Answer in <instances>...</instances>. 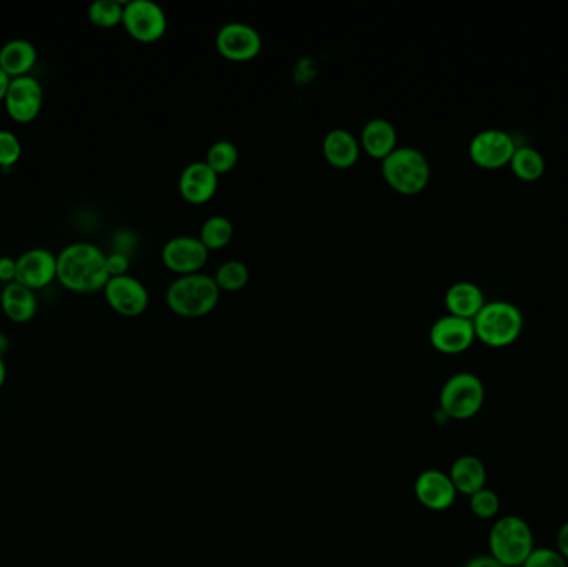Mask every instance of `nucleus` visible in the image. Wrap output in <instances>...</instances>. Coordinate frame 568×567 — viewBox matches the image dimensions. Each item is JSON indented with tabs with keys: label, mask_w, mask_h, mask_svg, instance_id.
Wrapping results in <instances>:
<instances>
[{
	"label": "nucleus",
	"mask_w": 568,
	"mask_h": 567,
	"mask_svg": "<svg viewBox=\"0 0 568 567\" xmlns=\"http://www.w3.org/2000/svg\"><path fill=\"white\" fill-rule=\"evenodd\" d=\"M57 280L75 293L103 290L110 280L107 253L94 243H70L57 253Z\"/></svg>",
	"instance_id": "f257e3e1"
},
{
	"label": "nucleus",
	"mask_w": 568,
	"mask_h": 567,
	"mask_svg": "<svg viewBox=\"0 0 568 567\" xmlns=\"http://www.w3.org/2000/svg\"><path fill=\"white\" fill-rule=\"evenodd\" d=\"M472 321L475 338L494 348L514 343L524 326L519 306L504 300L485 301Z\"/></svg>",
	"instance_id": "f03ea898"
},
{
	"label": "nucleus",
	"mask_w": 568,
	"mask_h": 567,
	"mask_svg": "<svg viewBox=\"0 0 568 567\" xmlns=\"http://www.w3.org/2000/svg\"><path fill=\"white\" fill-rule=\"evenodd\" d=\"M220 301V288L215 278L203 273H191L177 278L168 286L167 303L175 313L187 318L205 316L215 310Z\"/></svg>",
	"instance_id": "7ed1b4c3"
},
{
	"label": "nucleus",
	"mask_w": 568,
	"mask_h": 567,
	"mask_svg": "<svg viewBox=\"0 0 568 567\" xmlns=\"http://www.w3.org/2000/svg\"><path fill=\"white\" fill-rule=\"evenodd\" d=\"M490 556L505 567H522L534 551V533L530 524L519 516H504L489 534Z\"/></svg>",
	"instance_id": "20e7f679"
},
{
	"label": "nucleus",
	"mask_w": 568,
	"mask_h": 567,
	"mask_svg": "<svg viewBox=\"0 0 568 567\" xmlns=\"http://www.w3.org/2000/svg\"><path fill=\"white\" fill-rule=\"evenodd\" d=\"M382 175L392 190L404 195H416L431 180V165L421 150L397 147L382 160Z\"/></svg>",
	"instance_id": "39448f33"
},
{
	"label": "nucleus",
	"mask_w": 568,
	"mask_h": 567,
	"mask_svg": "<svg viewBox=\"0 0 568 567\" xmlns=\"http://www.w3.org/2000/svg\"><path fill=\"white\" fill-rule=\"evenodd\" d=\"M485 388L479 376L469 371L452 375L439 395L441 411L447 418L466 421L474 418L484 406Z\"/></svg>",
	"instance_id": "423d86ee"
},
{
	"label": "nucleus",
	"mask_w": 568,
	"mask_h": 567,
	"mask_svg": "<svg viewBox=\"0 0 568 567\" xmlns=\"http://www.w3.org/2000/svg\"><path fill=\"white\" fill-rule=\"evenodd\" d=\"M123 27L133 39L152 44L167 32V14L152 0H130L123 7Z\"/></svg>",
	"instance_id": "0eeeda50"
},
{
	"label": "nucleus",
	"mask_w": 568,
	"mask_h": 567,
	"mask_svg": "<svg viewBox=\"0 0 568 567\" xmlns=\"http://www.w3.org/2000/svg\"><path fill=\"white\" fill-rule=\"evenodd\" d=\"M44 105V89L39 79L22 75L10 80L4 97L5 112L17 124H30L39 117Z\"/></svg>",
	"instance_id": "6e6552de"
},
{
	"label": "nucleus",
	"mask_w": 568,
	"mask_h": 567,
	"mask_svg": "<svg viewBox=\"0 0 568 567\" xmlns=\"http://www.w3.org/2000/svg\"><path fill=\"white\" fill-rule=\"evenodd\" d=\"M261 35L258 30L243 22H230L218 30L216 49L226 59L235 62L255 59L261 52Z\"/></svg>",
	"instance_id": "1a4fd4ad"
},
{
	"label": "nucleus",
	"mask_w": 568,
	"mask_h": 567,
	"mask_svg": "<svg viewBox=\"0 0 568 567\" xmlns=\"http://www.w3.org/2000/svg\"><path fill=\"white\" fill-rule=\"evenodd\" d=\"M103 295L110 308L123 316L142 315L150 301L145 285L128 273L122 277H110L103 288Z\"/></svg>",
	"instance_id": "9d476101"
},
{
	"label": "nucleus",
	"mask_w": 568,
	"mask_h": 567,
	"mask_svg": "<svg viewBox=\"0 0 568 567\" xmlns=\"http://www.w3.org/2000/svg\"><path fill=\"white\" fill-rule=\"evenodd\" d=\"M15 263V282L30 290H42L57 280V255L47 248H30Z\"/></svg>",
	"instance_id": "9b49d317"
},
{
	"label": "nucleus",
	"mask_w": 568,
	"mask_h": 567,
	"mask_svg": "<svg viewBox=\"0 0 568 567\" xmlns=\"http://www.w3.org/2000/svg\"><path fill=\"white\" fill-rule=\"evenodd\" d=\"M515 148V140L500 129L480 130L469 143L472 160L485 168H497L510 163Z\"/></svg>",
	"instance_id": "f8f14e48"
},
{
	"label": "nucleus",
	"mask_w": 568,
	"mask_h": 567,
	"mask_svg": "<svg viewBox=\"0 0 568 567\" xmlns=\"http://www.w3.org/2000/svg\"><path fill=\"white\" fill-rule=\"evenodd\" d=\"M429 338L437 351L446 353V355H457V353L466 351L474 343V321L462 318V316L451 315V313L441 316L432 325Z\"/></svg>",
	"instance_id": "ddd939ff"
},
{
	"label": "nucleus",
	"mask_w": 568,
	"mask_h": 567,
	"mask_svg": "<svg viewBox=\"0 0 568 567\" xmlns=\"http://www.w3.org/2000/svg\"><path fill=\"white\" fill-rule=\"evenodd\" d=\"M208 248L201 243L200 238L175 237L170 238L162 250V260L165 267L180 275L200 273L201 268L208 262Z\"/></svg>",
	"instance_id": "4468645a"
},
{
	"label": "nucleus",
	"mask_w": 568,
	"mask_h": 567,
	"mask_svg": "<svg viewBox=\"0 0 568 567\" xmlns=\"http://www.w3.org/2000/svg\"><path fill=\"white\" fill-rule=\"evenodd\" d=\"M416 498L424 508L431 511H446L456 503L457 491L449 473L439 469H427L419 474L414 484Z\"/></svg>",
	"instance_id": "2eb2a0df"
},
{
	"label": "nucleus",
	"mask_w": 568,
	"mask_h": 567,
	"mask_svg": "<svg viewBox=\"0 0 568 567\" xmlns=\"http://www.w3.org/2000/svg\"><path fill=\"white\" fill-rule=\"evenodd\" d=\"M218 188V175L211 170L210 165L205 160L191 162L185 167L180 180H178V190L187 202L201 205L213 198Z\"/></svg>",
	"instance_id": "dca6fc26"
},
{
	"label": "nucleus",
	"mask_w": 568,
	"mask_h": 567,
	"mask_svg": "<svg viewBox=\"0 0 568 567\" xmlns=\"http://www.w3.org/2000/svg\"><path fill=\"white\" fill-rule=\"evenodd\" d=\"M0 306L5 316L14 323H29L39 310V301L34 290L20 283H7L0 291Z\"/></svg>",
	"instance_id": "f3484780"
},
{
	"label": "nucleus",
	"mask_w": 568,
	"mask_h": 567,
	"mask_svg": "<svg viewBox=\"0 0 568 567\" xmlns=\"http://www.w3.org/2000/svg\"><path fill=\"white\" fill-rule=\"evenodd\" d=\"M39 59L35 45L27 39L7 40L0 47V69L9 75L10 79L30 75Z\"/></svg>",
	"instance_id": "a211bd4d"
},
{
	"label": "nucleus",
	"mask_w": 568,
	"mask_h": 567,
	"mask_svg": "<svg viewBox=\"0 0 568 567\" xmlns=\"http://www.w3.org/2000/svg\"><path fill=\"white\" fill-rule=\"evenodd\" d=\"M449 476H451L457 493L466 494V496H472L480 489H484L487 484L485 464L477 456H471V454L457 458L451 466Z\"/></svg>",
	"instance_id": "6ab92c4d"
},
{
	"label": "nucleus",
	"mask_w": 568,
	"mask_h": 567,
	"mask_svg": "<svg viewBox=\"0 0 568 567\" xmlns=\"http://www.w3.org/2000/svg\"><path fill=\"white\" fill-rule=\"evenodd\" d=\"M484 303V293L480 290V286L467 280L452 283L446 291V306L451 315L474 320V316L479 313Z\"/></svg>",
	"instance_id": "aec40b11"
},
{
	"label": "nucleus",
	"mask_w": 568,
	"mask_h": 567,
	"mask_svg": "<svg viewBox=\"0 0 568 567\" xmlns=\"http://www.w3.org/2000/svg\"><path fill=\"white\" fill-rule=\"evenodd\" d=\"M361 145L373 158L384 160L397 148V132L386 119L369 120L361 132Z\"/></svg>",
	"instance_id": "412c9836"
},
{
	"label": "nucleus",
	"mask_w": 568,
	"mask_h": 567,
	"mask_svg": "<svg viewBox=\"0 0 568 567\" xmlns=\"http://www.w3.org/2000/svg\"><path fill=\"white\" fill-rule=\"evenodd\" d=\"M323 153L333 167H353L358 162L359 143L348 130L334 129L324 137Z\"/></svg>",
	"instance_id": "4be33fe9"
},
{
	"label": "nucleus",
	"mask_w": 568,
	"mask_h": 567,
	"mask_svg": "<svg viewBox=\"0 0 568 567\" xmlns=\"http://www.w3.org/2000/svg\"><path fill=\"white\" fill-rule=\"evenodd\" d=\"M510 167L515 175L524 180H537L542 177L545 170V158L534 147H517L514 155L510 158Z\"/></svg>",
	"instance_id": "5701e85b"
},
{
	"label": "nucleus",
	"mask_w": 568,
	"mask_h": 567,
	"mask_svg": "<svg viewBox=\"0 0 568 567\" xmlns=\"http://www.w3.org/2000/svg\"><path fill=\"white\" fill-rule=\"evenodd\" d=\"M198 238L208 250H220V248L226 247L233 238V223L223 215L210 217L201 225L200 237Z\"/></svg>",
	"instance_id": "b1692460"
},
{
	"label": "nucleus",
	"mask_w": 568,
	"mask_h": 567,
	"mask_svg": "<svg viewBox=\"0 0 568 567\" xmlns=\"http://www.w3.org/2000/svg\"><path fill=\"white\" fill-rule=\"evenodd\" d=\"M240 153L235 143L230 140H218L211 145L210 150L206 153L205 162L210 165L211 170L220 175V173L230 172L238 163Z\"/></svg>",
	"instance_id": "393cba45"
},
{
	"label": "nucleus",
	"mask_w": 568,
	"mask_h": 567,
	"mask_svg": "<svg viewBox=\"0 0 568 567\" xmlns=\"http://www.w3.org/2000/svg\"><path fill=\"white\" fill-rule=\"evenodd\" d=\"M123 7L125 4L118 0H95L89 5V19L100 29H113L122 24Z\"/></svg>",
	"instance_id": "a878e982"
},
{
	"label": "nucleus",
	"mask_w": 568,
	"mask_h": 567,
	"mask_svg": "<svg viewBox=\"0 0 568 567\" xmlns=\"http://www.w3.org/2000/svg\"><path fill=\"white\" fill-rule=\"evenodd\" d=\"M213 278L220 290L238 291L250 282V270L240 260H230L216 270Z\"/></svg>",
	"instance_id": "bb28decb"
},
{
	"label": "nucleus",
	"mask_w": 568,
	"mask_h": 567,
	"mask_svg": "<svg viewBox=\"0 0 568 567\" xmlns=\"http://www.w3.org/2000/svg\"><path fill=\"white\" fill-rule=\"evenodd\" d=\"M469 506L474 516L480 519H492L499 514V494L492 489L484 488L469 496Z\"/></svg>",
	"instance_id": "cd10ccee"
},
{
	"label": "nucleus",
	"mask_w": 568,
	"mask_h": 567,
	"mask_svg": "<svg viewBox=\"0 0 568 567\" xmlns=\"http://www.w3.org/2000/svg\"><path fill=\"white\" fill-rule=\"evenodd\" d=\"M22 157V143L10 130L0 129V168L9 170Z\"/></svg>",
	"instance_id": "c85d7f7f"
},
{
	"label": "nucleus",
	"mask_w": 568,
	"mask_h": 567,
	"mask_svg": "<svg viewBox=\"0 0 568 567\" xmlns=\"http://www.w3.org/2000/svg\"><path fill=\"white\" fill-rule=\"evenodd\" d=\"M522 567H568L567 559L557 551L550 548H535Z\"/></svg>",
	"instance_id": "c756f323"
},
{
	"label": "nucleus",
	"mask_w": 568,
	"mask_h": 567,
	"mask_svg": "<svg viewBox=\"0 0 568 567\" xmlns=\"http://www.w3.org/2000/svg\"><path fill=\"white\" fill-rule=\"evenodd\" d=\"M128 267H130V258H128L127 253H108L107 270L110 277H122V275H127Z\"/></svg>",
	"instance_id": "7c9ffc66"
},
{
	"label": "nucleus",
	"mask_w": 568,
	"mask_h": 567,
	"mask_svg": "<svg viewBox=\"0 0 568 567\" xmlns=\"http://www.w3.org/2000/svg\"><path fill=\"white\" fill-rule=\"evenodd\" d=\"M15 268H17L15 258L0 257V282L5 285L15 282Z\"/></svg>",
	"instance_id": "2f4dec72"
},
{
	"label": "nucleus",
	"mask_w": 568,
	"mask_h": 567,
	"mask_svg": "<svg viewBox=\"0 0 568 567\" xmlns=\"http://www.w3.org/2000/svg\"><path fill=\"white\" fill-rule=\"evenodd\" d=\"M464 567H505L504 564H500L497 559L492 558V556H475V558L469 559Z\"/></svg>",
	"instance_id": "473e14b6"
},
{
	"label": "nucleus",
	"mask_w": 568,
	"mask_h": 567,
	"mask_svg": "<svg viewBox=\"0 0 568 567\" xmlns=\"http://www.w3.org/2000/svg\"><path fill=\"white\" fill-rule=\"evenodd\" d=\"M557 551L568 561V521L560 526L557 533Z\"/></svg>",
	"instance_id": "72a5a7b5"
},
{
	"label": "nucleus",
	"mask_w": 568,
	"mask_h": 567,
	"mask_svg": "<svg viewBox=\"0 0 568 567\" xmlns=\"http://www.w3.org/2000/svg\"><path fill=\"white\" fill-rule=\"evenodd\" d=\"M10 77L5 74L4 70L0 69V102H4L5 94H7V89L10 85Z\"/></svg>",
	"instance_id": "f704fd0d"
},
{
	"label": "nucleus",
	"mask_w": 568,
	"mask_h": 567,
	"mask_svg": "<svg viewBox=\"0 0 568 567\" xmlns=\"http://www.w3.org/2000/svg\"><path fill=\"white\" fill-rule=\"evenodd\" d=\"M7 380V366H5L4 356L0 355V390Z\"/></svg>",
	"instance_id": "c9c22d12"
},
{
	"label": "nucleus",
	"mask_w": 568,
	"mask_h": 567,
	"mask_svg": "<svg viewBox=\"0 0 568 567\" xmlns=\"http://www.w3.org/2000/svg\"><path fill=\"white\" fill-rule=\"evenodd\" d=\"M9 348V340H7V336L2 335L0 333V355L4 356L5 351Z\"/></svg>",
	"instance_id": "e433bc0d"
}]
</instances>
